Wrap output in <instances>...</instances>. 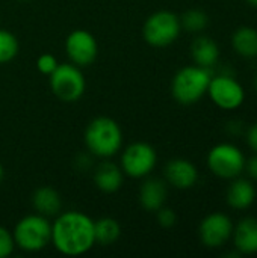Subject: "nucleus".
<instances>
[{"label":"nucleus","mask_w":257,"mask_h":258,"mask_svg":"<svg viewBox=\"0 0 257 258\" xmlns=\"http://www.w3.org/2000/svg\"><path fill=\"white\" fill-rule=\"evenodd\" d=\"M52 245L68 257L86 254L95 245L94 221L76 210L59 213L52 222Z\"/></svg>","instance_id":"nucleus-1"},{"label":"nucleus","mask_w":257,"mask_h":258,"mask_svg":"<svg viewBox=\"0 0 257 258\" xmlns=\"http://www.w3.org/2000/svg\"><path fill=\"white\" fill-rule=\"evenodd\" d=\"M85 145L97 157H112L123 147L121 127L109 116L94 118L85 130Z\"/></svg>","instance_id":"nucleus-2"},{"label":"nucleus","mask_w":257,"mask_h":258,"mask_svg":"<svg viewBox=\"0 0 257 258\" xmlns=\"http://www.w3.org/2000/svg\"><path fill=\"white\" fill-rule=\"evenodd\" d=\"M212 79V71L198 65L183 67L176 73L171 82V94L174 100L183 106L200 101L206 94Z\"/></svg>","instance_id":"nucleus-3"},{"label":"nucleus","mask_w":257,"mask_h":258,"mask_svg":"<svg viewBox=\"0 0 257 258\" xmlns=\"http://www.w3.org/2000/svg\"><path fill=\"white\" fill-rule=\"evenodd\" d=\"M12 236L15 246L21 251H42L48 243H52V222L39 213L27 215L17 222Z\"/></svg>","instance_id":"nucleus-4"},{"label":"nucleus","mask_w":257,"mask_h":258,"mask_svg":"<svg viewBox=\"0 0 257 258\" xmlns=\"http://www.w3.org/2000/svg\"><path fill=\"white\" fill-rule=\"evenodd\" d=\"M180 32V17L171 11H158L151 14L142 26V36L147 44L153 47L171 45L179 38Z\"/></svg>","instance_id":"nucleus-5"},{"label":"nucleus","mask_w":257,"mask_h":258,"mask_svg":"<svg viewBox=\"0 0 257 258\" xmlns=\"http://www.w3.org/2000/svg\"><path fill=\"white\" fill-rule=\"evenodd\" d=\"M244 153L233 144L223 142L211 148L208 154V166L214 175L223 180H233L244 172Z\"/></svg>","instance_id":"nucleus-6"},{"label":"nucleus","mask_w":257,"mask_h":258,"mask_svg":"<svg viewBox=\"0 0 257 258\" xmlns=\"http://www.w3.org/2000/svg\"><path fill=\"white\" fill-rule=\"evenodd\" d=\"M50 88L61 101H77L86 89V82L80 67L74 63H59L58 68L50 74Z\"/></svg>","instance_id":"nucleus-7"},{"label":"nucleus","mask_w":257,"mask_h":258,"mask_svg":"<svg viewBox=\"0 0 257 258\" xmlns=\"http://www.w3.org/2000/svg\"><path fill=\"white\" fill-rule=\"evenodd\" d=\"M208 95L223 110H235L245 100L244 86L230 74H218L211 79Z\"/></svg>","instance_id":"nucleus-8"},{"label":"nucleus","mask_w":257,"mask_h":258,"mask_svg":"<svg viewBox=\"0 0 257 258\" xmlns=\"http://www.w3.org/2000/svg\"><path fill=\"white\" fill-rule=\"evenodd\" d=\"M156 150L147 142L130 144L121 156V169L132 178L147 177L156 166Z\"/></svg>","instance_id":"nucleus-9"},{"label":"nucleus","mask_w":257,"mask_h":258,"mask_svg":"<svg viewBox=\"0 0 257 258\" xmlns=\"http://www.w3.org/2000/svg\"><path fill=\"white\" fill-rule=\"evenodd\" d=\"M233 233V222L226 213L208 215L198 228L200 240L208 248H221L226 245Z\"/></svg>","instance_id":"nucleus-10"},{"label":"nucleus","mask_w":257,"mask_h":258,"mask_svg":"<svg viewBox=\"0 0 257 258\" xmlns=\"http://www.w3.org/2000/svg\"><path fill=\"white\" fill-rule=\"evenodd\" d=\"M65 50L71 60V63L77 67H89L98 54V45L95 38L83 29L73 30L67 41Z\"/></svg>","instance_id":"nucleus-11"},{"label":"nucleus","mask_w":257,"mask_h":258,"mask_svg":"<svg viewBox=\"0 0 257 258\" xmlns=\"http://www.w3.org/2000/svg\"><path fill=\"white\" fill-rule=\"evenodd\" d=\"M165 178L173 187L186 190L197 184L198 171L195 165L186 159H173L165 166Z\"/></svg>","instance_id":"nucleus-12"},{"label":"nucleus","mask_w":257,"mask_h":258,"mask_svg":"<svg viewBox=\"0 0 257 258\" xmlns=\"http://www.w3.org/2000/svg\"><path fill=\"white\" fill-rule=\"evenodd\" d=\"M233 245L238 254L251 255L257 252V218L248 216L233 227Z\"/></svg>","instance_id":"nucleus-13"},{"label":"nucleus","mask_w":257,"mask_h":258,"mask_svg":"<svg viewBox=\"0 0 257 258\" xmlns=\"http://www.w3.org/2000/svg\"><path fill=\"white\" fill-rule=\"evenodd\" d=\"M167 184L158 178H148L139 189V203L147 212H158L167 201Z\"/></svg>","instance_id":"nucleus-14"},{"label":"nucleus","mask_w":257,"mask_h":258,"mask_svg":"<svg viewBox=\"0 0 257 258\" xmlns=\"http://www.w3.org/2000/svg\"><path fill=\"white\" fill-rule=\"evenodd\" d=\"M256 200V189L250 180L245 178H233L227 189V203L232 209L245 210L253 206Z\"/></svg>","instance_id":"nucleus-15"},{"label":"nucleus","mask_w":257,"mask_h":258,"mask_svg":"<svg viewBox=\"0 0 257 258\" xmlns=\"http://www.w3.org/2000/svg\"><path fill=\"white\" fill-rule=\"evenodd\" d=\"M32 206L36 210V213H39L45 218H53L61 213L62 198L53 187L42 186L33 192Z\"/></svg>","instance_id":"nucleus-16"},{"label":"nucleus","mask_w":257,"mask_h":258,"mask_svg":"<svg viewBox=\"0 0 257 258\" xmlns=\"http://www.w3.org/2000/svg\"><path fill=\"white\" fill-rule=\"evenodd\" d=\"M191 54L195 65L212 70L220 59V48L209 36H198L191 45Z\"/></svg>","instance_id":"nucleus-17"},{"label":"nucleus","mask_w":257,"mask_h":258,"mask_svg":"<svg viewBox=\"0 0 257 258\" xmlns=\"http://www.w3.org/2000/svg\"><path fill=\"white\" fill-rule=\"evenodd\" d=\"M124 172L121 168L111 162H103L94 172V183L95 186L105 194H114L123 186Z\"/></svg>","instance_id":"nucleus-18"},{"label":"nucleus","mask_w":257,"mask_h":258,"mask_svg":"<svg viewBox=\"0 0 257 258\" xmlns=\"http://www.w3.org/2000/svg\"><path fill=\"white\" fill-rule=\"evenodd\" d=\"M233 50L245 59L257 57V29L251 26H242L232 35Z\"/></svg>","instance_id":"nucleus-19"},{"label":"nucleus","mask_w":257,"mask_h":258,"mask_svg":"<svg viewBox=\"0 0 257 258\" xmlns=\"http://www.w3.org/2000/svg\"><path fill=\"white\" fill-rule=\"evenodd\" d=\"M94 236L95 243L100 245H112L121 236V227L114 218H101L94 221Z\"/></svg>","instance_id":"nucleus-20"},{"label":"nucleus","mask_w":257,"mask_h":258,"mask_svg":"<svg viewBox=\"0 0 257 258\" xmlns=\"http://www.w3.org/2000/svg\"><path fill=\"white\" fill-rule=\"evenodd\" d=\"M209 23V17L201 9H189L180 17L182 29L191 32V33H200L206 29Z\"/></svg>","instance_id":"nucleus-21"},{"label":"nucleus","mask_w":257,"mask_h":258,"mask_svg":"<svg viewBox=\"0 0 257 258\" xmlns=\"http://www.w3.org/2000/svg\"><path fill=\"white\" fill-rule=\"evenodd\" d=\"M18 39L9 30L0 29V63L11 62L18 54Z\"/></svg>","instance_id":"nucleus-22"},{"label":"nucleus","mask_w":257,"mask_h":258,"mask_svg":"<svg viewBox=\"0 0 257 258\" xmlns=\"http://www.w3.org/2000/svg\"><path fill=\"white\" fill-rule=\"evenodd\" d=\"M14 248L15 242L12 233L5 227H0V258L9 257L14 252Z\"/></svg>","instance_id":"nucleus-23"},{"label":"nucleus","mask_w":257,"mask_h":258,"mask_svg":"<svg viewBox=\"0 0 257 258\" xmlns=\"http://www.w3.org/2000/svg\"><path fill=\"white\" fill-rule=\"evenodd\" d=\"M58 60L53 54L50 53H42L38 59H36V68L41 74L50 76L56 68H58Z\"/></svg>","instance_id":"nucleus-24"},{"label":"nucleus","mask_w":257,"mask_h":258,"mask_svg":"<svg viewBox=\"0 0 257 258\" xmlns=\"http://www.w3.org/2000/svg\"><path fill=\"white\" fill-rule=\"evenodd\" d=\"M156 213H158V222H159L161 227H164V228H171V227L176 225L177 216H176L174 210H171V209H168V207H161Z\"/></svg>","instance_id":"nucleus-25"},{"label":"nucleus","mask_w":257,"mask_h":258,"mask_svg":"<svg viewBox=\"0 0 257 258\" xmlns=\"http://www.w3.org/2000/svg\"><path fill=\"white\" fill-rule=\"evenodd\" d=\"M244 171H247V174L250 175V178L257 180V153L253 157H250L248 160H245Z\"/></svg>","instance_id":"nucleus-26"},{"label":"nucleus","mask_w":257,"mask_h":258,"mask_svg":"<svg viewBox=\"0 0 257 258\" xmlns=\"http://www.w3.org/2000/svg\"><path fill=\"white\" fill-rule=\"evenodd\" d=\"M247 144L254 153H257V122H254L247 132Z\"/></svg>","instance_id":"nucleus-27"},{"label":"nucleus","mask_w":257,"mask_h":258,"mask_svg":"<svg viewBox=\"0 0 257 258\" xmlns=\"http://www.w3.org/2000/svg\"><path fill=\"white\" fill-rule=\"evenodd\" d=\"M3 178H5V169H3V166L0 165V184H2V181H3Z\"/></svg>","instance_id":"nucleus-28"},{"label":"nucleus","mask_w":257,"mask_h":258,"mask_svg":"<svg viewBox=\"0 0 257 258\" xmlns=\"http://www.w3.org/2000/svg\"><path fill=\"white\" fill-rule=\"evenodd\" d=\"M250 6H253V8H257V0H245Z\"/></svg>","instance_id":"nucleus-29"},{"label":"nucleus","mask_w":257,"mask_h":258,"mask_svg":"<svg viewBox=\"0 0 257 258\" xmlns=\"http://www.w3.org/2000/svg\"><path fill=\"white\" fill-rule=\"evenodd\" d=\"M254 86H256V91H257V77H256V82H254Z\"/></svg>","instance_id":"nucleus-30"}]
</instances>
